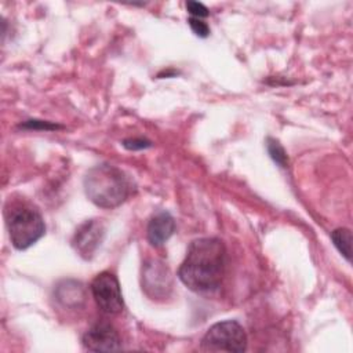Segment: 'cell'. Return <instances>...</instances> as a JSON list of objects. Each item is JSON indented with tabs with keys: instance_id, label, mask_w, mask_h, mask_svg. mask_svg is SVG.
<instances>
[{
	"instance_id": "6da1fadb",
	"label": "cell",
	"mask_w": 353,
	"mask_h": 353,
	"mask_svg": "<svg viewBox=\"0 0 353 353\" xmlns=\"http://www.w3.org/2000/svg\"><path fill=\"white\" fill-rule=\"evenodd\" d=\"M226 268V248L218 237L193 240L178 269L179 280L194 292H212L219 288Z\"/></svg>"
},
{
	"instance_id": "7a4b0ae2",
	"label": "cell",
	"mask_w": 353,
	"mask_h": 353,
	"mask_svg": "<svg viewBox=\"0 0 353 353\" xmlns=\"http://www.w3.org/2000/svg\"><path fill=\"white\" fill-rule=\"evenodd\" d=\"M128 176L112 164H98L84 176V192L91 203L101 208H116L130 194Z\"/></svg>"
},
{
	"instance_id": "3957f363",
	"label": "cell",
	"mask_w": 353,
	"mask_h": 353,
	"mask_svg": "<svg viewBox=\"0 0 353 353\" xmlns=\"http://www.w3.org/2000/svg\"><path fill=\"white\" fill-rule=\"evenodd\" d=\"M8 236L17 250H26L40 240L46 233L41 214L28 205H18L7 216Z\"/></svg>"
},
{
	"instance_id": "277c9868",
	"label": "cell",
	"mask_w": 353,
	"mask_h": 353,
	"mask_svg": "<svg viewBox=\"0 0 353 353\" xmlns=\"http://www.w3.org/2000/svg\"><path fill=\"white\" fill-rule=\"evenodd\" d=\"M200 349L204 352L241 353L247 349V334L236 320L219 321L207 330Z\"/></svg>"
},
{
	"instance_id": "5b68a950",
	"label": "cell",
	"mask_w": 353,
	"mask_h": 353,
	"mask_svg": "<svg viewBox=\"0 0 353 353\" xmlns=\"http://www.w3.org/2000/svg\"><path fill=\"white\" fill-rule=\"evenodd\" d=\"M91 292L98 307L108 314L120 313L124 307L117 277L110 272H102L91 283Z\"/></svg>"
},
{
	"instance_id": "8992f818",
	"label": "cell",
	"mask_w": 353,
	"mask_h": 353,
	"mask_svg": "<svg viewBox=\"0 0 353 353\" xmlns=\"http://www.w3.org/2000/svg\"><path fill=\"white\" fill-rule=\"evenodd\" d=\"M142 288L152 298H165L172 288V279L168 268L157 259L145 263L142 273Z\"/></svg>"
},
{
	"instance_id": "52a82bcc",
	"label": "cell",
	"mask_w": 353,
	"mask_h": 353,
	"mask_svg": "<svg viewBox=\"0 0 353 353\" xmlns=\"http://www.w3.org/2000/svg\"><path fill=\"white\" fill-rule=\"evenodd\" d=\"M105 236V223L101 219H88L83 222L72 240L76 252L83 259H91L99 248Z\"/></svg>"
},
{
	"instance_id": "ba28073f",
	"label": "cell",
	"mask_w": 353,
	"mask_h": 353,
	"mask_svg": "<svg viewBox=\"0 0 353 353\" xmlns=\"http://www.w3.org/2000/svg\"><path fill=\"white\" fill-rule=\"evenodd\" d=\"M83 346L90 352H114L121 349V339L117 330L106 323H95L81 338Z\"/></svg>"
},
{
	"instance_id": "9c48e42d",
	"label": "cell",
	"mask_w": 353,
	"mask_h": 353,
	"mask_svg": "<svg viewBox=\"0 0 353 353\" xmlns=\"http://www.w3.org/2000/svg\"><path fill=\"white\" fill-rule=\"evenodd\" d=\"M174 230L175 221L172 215L167 211H159L150 218L146 229V236L152 245L160 247L174 234Z\"/></svg>"
},
{
	"instance_id": "30bf717a",
	"label": "cell",
	"mask_w": 353,
	"mask_h": 353,
	"mask_svg": "<svg viewBox=\"0 0 353 353\" xmlns=\"http://www.w3.org/2000/svg\"><path fill=\"white\" fill-rule=\"evenodd\" d=\"M58 299L66 306H79L80 301H84L83 288L79 283L70 285V281H65V285L58 288Z\"/></svg>"
},
{
	"instance_id": "8fae6325",
	"label": "cell",
	"mask_w": 353,
	"mask_h": 353,
	"mask_svg": "<svg viewBox=\"0 0 353 353\" xmlns=\"http://www.w3.org/2000/svg\"><path fill=\"white\" fill-rule=\"evenodd\" d=\"M331 240L336 250L347 262L352 259V233L347 228H338L331 233Z\"/></svg>"
},
{
	"instance_id": "7c38bea8",
	"label": "cell",
	"mask_w": 353,
	"mask_h": 353,
	"mask_svg": "<svg viewBox=\"0 0 353 353\" xmlns=\"http://www.w3.org/2000/svg\"><path fill=\"white\" fill-rule=\"evenodd\" d=\"M266 146H268V152H269L270 157L273 159V161L277 163L280 167H287L288 157H287L284 148L280 145V142L273 138H268Z\"/></svg>"
},
{
	"instance_id": "4fadbf2b",
	"label": "cell",
	"mask_w": 353,
	"mask_h": 353,
	"mask_svg": "<svg viewBox=\"0 0 353 353\" xmlns=\"http://www.w3.org/2000/svg\"><path fill=\"white\" fill-rule=\"evenodd\" d=\"M19 128H23V130H46V131H51V130L62 128V125L52 124V123H50V121H43V120H26L25 123H21V124H19Z\"/></svg>"
},
{
	"instance_id": "5bb4252c",
	"label": "cell",
	"mask_w": 353,
	"mask_h": 353,
	"mask_svg": "<svg viewBox=\"0 0 353 353\" xmlns=\"http://www.w3.org/2000/svg\"><path fill=\"white\" fill-rule=\"evenodd\" d=\"M186 10H188V12L190 14V17H193V18H205V17H208V14H210V11H208V8L203 4V3H199V1H186Z\"/></svg>"
},
{
	"instance_id": "9a60e30c",
	"label": "cell",
	"mask_w": 353,
	"mask_h": 353,
	"mask_svg": "<svg viewBox=\"0 0 353 353\" xmlns=\"http://www.w3.org/2000/svg\"><path fill=\"white\" fill-rule=\"evenodd\" d=\"M188 22H189V26H190V29L193 30V33H194L196 36H199V37H207V36L210 34V28H208V25H207L203 19L190 17Z\"/></svg>"
},
{
	"instance_id": "2e32d148",
	"label": "cell",
	"mask_w": 353,
	"mask_h": 353,
	"mask_svg": "<svg viewBox=\"0 0 353 353\" xmlns=\"http://www.w3.org/2000/svg\"><path fill=\"white\" fill-rule=\"evenodd\" d=\"M123 146L128 150H142L152 146V142L145 138H130L123 141Z\"/></svg>"
}]
</instances>
